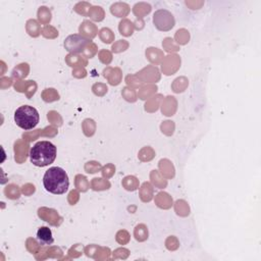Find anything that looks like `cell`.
I'll return each mask as SVG.
<instances>
[{
  "label": "cell",
  "instance_id": "obj_2",
  "mask_svg": "<svg viewBox=\"0 0 261 261\" xmlns=\"http://www.w3.org/2000/svg\"><path fill=\"white\" fill-rule=\"evenodd\" d=\"M56 154L57 149L55 145L49 141H40L31 148L30 159L34 165L44 167L53 163L56 158Z\"/></svg>",
  "mask_w": 261,
  "mask_h": 261
},
{
  "label": "cell",
  "instance_id": "obj_1",
  "mask_svg": "<svg viewBox=\"0 0 261 261\" xmlns=\"http://www.w3.org/2000/svg\"><path fill=\"white\" fill-rule=\"evenodd\" d=\"M43 185L49 193L55 195L64 194L69 186L67 173L61 167H50L43 176Z\"/></svg>",
  "mask_w": 261,
  "mask_h": 261
},
{
  "label": "cell",
  "instance_id": "obj_5",
  "mask_svg": "<svg viewBox=\"0 0 261 261\" xmlns=\"http://www.w3.org/2000/svg\"><path fill=\"white\" fill-rule=\"evenodd\" d=\"M89 44H90V40L84 37H81L79 35H71L65 40L64 46L68 51L73 53H79V52H82L86 48V46H88Z\"/></svg>",
  "mask_w": 261,
  "mask_h": 261
},
{
  "label": "cell",
  "instance_id": "obj_6",
  "mask_svg": "<svg viewBox=\"0 0 261 261\" xmlns=\"http://www.w3.org/2000/svg\"><path fill=\"white\" fill-rule=\"evenodd\" d=\"M37 240L42 245H50L53 243L54 239L52 237V231L47 226H41L37 231Z\"/></svg>",
  "mask_w": 261,
  "mask_h": 261
},
{
  "label": "cell",
  "instance_id": "obj_3",
  "mask_svg": "<svg viewBox=\"0 0 261 261\" xmlns=\"http://www.w3.org/2000/svg\"><path fill=\"white\" fill-rule=\"evenodd\" d=\"M40 120L38 110L30 105H22L18 107L14 112V121L17 126L22 129L34 128Z\"/></svg>",
  "mask_w": 261,
  "mask_h": 261
},
{
  "label": "cell",
  "instance_id": "obj_4",
  "mask_svg": "<svg viewBox=\"0 0 261 261\" xmlns=\"http://www.w3.org/2000/svg\"><path fill=\"white\" fill-rule=\"evenodd\" d=\"M153 22L159 31H169L174 27L175 20L171 12L166 9H159L153 15Z\"/></svg>",
  "mask_w": 261,
  "mask_h": 261
}]
</instances>
